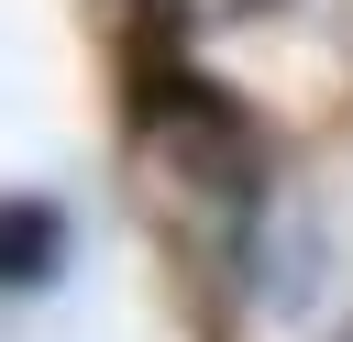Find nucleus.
Returning <instances> with one entry per match:
<instances>
[{"mask_svg": "<svg viewBox=\"0 0 353 342\" xmlns=\"http://www.w3.org/2000/svg\"><path fill=\"white\" fill-rule=\"evenodd\" d=\"M210 11H287V0H210Z\"/></svg>", "mask_w": 353, "mask_h": 342, "instance_id": "1", "label": "nucleus"}, {"mask_svg": "<svg viewBox=\"0 0 353 342\" xmlns=\"http://www.w3.org/2000/svg\"><path fill=\"white\" fill-rule=\"evenodd\" d=\"M342 342H353V331H342Z\"/></svg>", "mask_w": 353, "mask_h": 342, "instance_id": "2", "label": "nucleus"}]
</instances>
